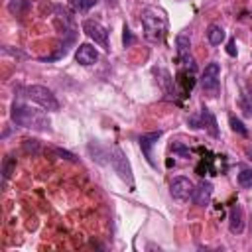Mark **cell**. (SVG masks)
<instances>
[{"mask_svg":"<svg viewBox=\"0 0 252 252\" xmlns=\"http://www.w3.org/2000/svg\"><path fill=\"white\" fill-rule=\"evenodd\" d=\"M10 118H12V122L16 126L30 128V130H49V126H51L47 114L28 106V104H24V102H14L12 104Z\"/></svg>","mask_w":252,"mask_h":252,"instance_id":"1","label":"cell"},{"mask_svg":"<svg viewBox=\"0 0 252 252\" xmlns=\"http://www.w3.org/2000/svg\"><path fill=\"white\" fill-rule=\"evenodd\" d=\"M142 28H144V35L148 41L152 43H161L165 33H167V16L163 10L148 6L142 10Z\"/></svg>","mask_w":252,"mask_h":252,"instance_id":"2","label":"cell"},{"mask_svg":"<svg viewBox=\"0 0 252 252\" xmlns=\"http://www.w3.org/2000/svg\"><path fill=\"white\" fill-rule=\"evenodd\" d=\"M24 93H26V96H28L32 102L39 104L43 110H59V100L55 98L53 91H49L47 87L30 85V87L24 89Z\"/></svg>","mask_w":252,"mask_h":252,"instance_id":"3","label":"cell"},{"mask_svg":"<svg viewBox=\"0 0 252 252\" xmlns=\"http://www.w3.org/2000/svg\"><path fill=\"white\" fill-rule=\"evenodd\" d=\"M187 124L191 126V128H201V130H207L213 138H219L220 134H219V126H217V118H215V114L207 108V106H201L195 114H191L189 118H187Z\"/></svg>","mask_w":252,"mask_h":252,"instance_id":"4","label":"cell"},{"mask_svg":"<svg viewBox=\"0 0 252 252\" xmlns=\"http://www.w3.org/2000/svg\"><path fill=\"white\" fill-rule=\"evenodd\" d=\"M219 87H220V65L217 61H211L201 73V89L215 98L219 94Z\"/></svg>","mask_w":252,"mask_h":252,"instance_id":"5","label":"cell"},{"mask_svg":"<svg viewBox=\"0 0 252 252\" xmlns=\"http://www.w3.org/2000/svg\"><path fill=\"white\" fill-rule=\"evenodd\" d=\"M108 163H110V167L118 173V177H120V179H124L130 187L134 185L132 167H130V163H128V159H126V156H124V152H122L118 146H114V148H112V152H110V156H108Z\"/></svg>","mask_w":252,"mask_h":252,"instance_id":"6","label":"cell"},{"mask_svg":"<svg viewBox=\"0 0 252 252\" xmlns=\"http://www.w3.org/2000/svg\"><path fill=\"white\" fill-rule=\"evenodd\" d=\"M83 32L91 37V39H94V43H98L102 49H110V45H108V30L100 24V22H96V20H85L83 22Z\"/></svg>","mask_w":252,"mask_h":252,"instance_id":"7","label":"cell"},{"mask_svg":"<svg viewBox=\"0 0 252 252\" xmlns=\"http://www.w3.org/2000/svg\"><path fill=\"white\" fill-rule=\"evenodd\" d=\"M175 47H177V61H179V65L183 69L195 71V61L191 57V41H189V35L179 33L175 37Z\"/></svg>","mask_w":252,"mask_h":252,"instance_id":"8","label":"cell"},{"mask_svg":"<svg viewBox=\"0 0 252 252\" xmlns=\"http://www.w3.org/2000/svg\"><path fill=\"white\" fill-rule=\"evenodd\" d=\"M193 191H195V185L191 183L189 177H173L171 185H169V193L175 201H187L189 197H193Z\"/></svg>","mask_w":252,"mask_h":252,"instance_id":"9","label":"cell"},{"mask_svg":"<svg viewBox=\"0 0 252 252\" xmlns=\"http://www.w3.org/2000/svg\"><path fill=\"white\" fill-rule=\"evenodd\" d=\"M159 138H161V132L158 130V132L142 134V136H140V140H138L140 150H142V154H144L146 161H148L152 167H156V165H158V163H156V159H154V146L158 144V140H159Z\"/></svg>","mask_w":252,"mask_h":252,"instance_id":"10","label":"cell"},{"mask_svg":"<svg viewBox=\"0 0 252 252\" xmlns=\"http://www.w3.org/2000/svg\"><path fill=\"white\" fill-rule=\"evenodd\" d=\"M75 59H77L79 65L89 67V65H94V63H96L98 51H96L91 43H81V45L77 47V51H75Z\"/></svg>","mask_w":252,"mask_h":252,"instance_id":"11","label":"cell"},{"mask_svg":"<svg viewBox=\"0 0 252 252\" xmlns=\"http://www.w3.org/2000/svg\"><path fill=\"white\" fill-rule=\"evenodd\" d=\"M211 197H213V183L207 181V179H203V181L195 187L191 199H193L195 205H199V207H207V205L211 203Z\"/></svg>","mask_w":252,"mask_h":252,"instance_id":"12","label":"cell"},{"mask_svg":"<svg viewBox=\"0 0 252 252\" xmlns=\"http://www.w3.org/2000/svg\"><path fill=\"white\" fill-rule=\"evenodd\" d=\"M228 228L232 234H242L244 230V211L238 203H234L228 211Z\"/></svg>","mask_w":252,"mask_h":252,"instance_id":"13","label":"cell"},{"mask_svg":"<svg viewBox=\"0 0 252 252\" xmlns=\"http://www.w3.org/2000/svg\"><path fill=\"white\" fill-rule=\"evenodd\" d=\"M207 39L211 45H220L224 41V30L219 24H211L207 28Z\"/></svg>","mask_w":252,"mask_h":252,"instance_id":"14","label":"cell"},{"mask_svg":"<svg viewBox=\"0 0 252 252\" xmlns=\"http://www.w3.org/2000/svg\"><path fill=\"white\" fill-rule=\"evenodd\" d=\"M238 185L242 189H252V169L250 167H242L238 173Z\"/></svg>","mask_w":252,"mask_h":252,"instance_id":"15","label":"cell"},{"mask_svg":"<svg viewBox=\"0 0 252 252\" xmlns=\"http://www.w3.org/2000/svg\"><path fill=\"white\" fill-rule=\"evenodd\" d=\"M228 124H230V128H232V132H236V134H240V136H248V128L242 124V120L240 118H236L234 114H230L228 116Z\"/></svg>","mask_w":252,"mask_h":252,"instance_id":"16","label":"cell"},{"mask_svg":"<svg viewBox=\"0 0 252 252\" xmlns=\"http://www.w3.org/2000/svg\"><path fill=\"white\" fill-rule=\"evenodd\" d=\"M238 106L244 116H252V93H244L238 100Z\"/></svg>","mask_w":252,"mask_h":252,"instance_id":"17","label":"cell"},{"mask_svg":"<svg viewBox=\"0 0 252 252\" xmlns=\"http://www.w3.org/2000/svg\"><path fill=\"white\" fill-rule=\"evenodd\" d=\"M169 150H171V154L173 156H177V158H191V150L185 146V144H181V142H173L171 146H169Z\"/></svg>","mask_w":252,"mask_h":252,"instance_id":"18","label":"cell"},{"mask_svg":"<svg viewBox=\"0 0 252 252\" xmlns=\"http://www.w3.org/2000/svg\"><path fill=\"white\" fill-rule=\"evenodd\" d=\"M93 4H94V0H69V6L75 12H87Z\"/></svg>","mask_w":252,"mask_h":252,"instance_id":"19","label":"cell"},{"mask_svg":"<svg viewBox=\"0 0 252 252\" xmlns=\"http://www.w3.org/2000/svg\"><path fill=\"white\" fill-rule=\"evenodd\" d=\"M14 165H16V159H14L12 156H6V158H4V163H2V177H4V181H8V177H10L12 169H14Z\"/></svg>","mask_w":252,"mask_h":252,"instance_id":"20","label":"cell"},{"mask_svg":"<svg viewBox=\"0 0 252 252\" xmlns=\"http://www.w3.org/2000/svg\"><path fill=\"white\" fill-rule=\"evenodd\" d=\"M122 39H124V47H130V45H132V43H134V41H136V39H134V35H132V32H130V28H128V26H124V37H122Z\"/></svg>","mask_w":252,"mask_h":252,"instance_id":"21","label":"cell"},{"mask_svg":"<svg viewBox=\"0 0 252 252\" xmlns=\"http://www.w3.org/2000/svg\"><path fill=\"white\" fill-rule=\"evenodd\" d=\"M55 152H57V154H59L61 158H67V159L75 161V156H73V154H69V152H65V150H55Z\"/></svg>","mask_w":252,"mask_h":252,"instance_id":"22","label":"cell"},{"mask_svg":"<svg viewBox=\"0 0 252 252\" xmlns=\"http://www.w3.org/2000/svg\"><path fill=\"white\" fill-rule=\"evenodd\" d=\"M226 51H228V55H236V49H234V39H230V41H228V49H226Z\"/></svg>","mask_w":252,"mask_h":252,"instance_id":"23","label":"cell"},{"mask_svg":"<svg viewBox=\"0 0 252 252\" xmlns=\"http://www.w3.org/2000/svg\"><path fill=\"white\" fill-rule=\"evenodd\" d=\"M244 154H246V158L252 161V146H246V148H244Z\"/></svg>","mask_w":252,"mask_h":252,"instance_id":"24","label":"cell"},{"mask_svg":"<svg viewBox=\"0 0 252 252\" xmlns=\"http://www.w3.org/2000/svg\"><path fill=\"white\" fill-rule=\"evenodd\" d=\"M250 228H252V220H250Z\"/></svg>","mask_w":252,"mask_h":252,"instance_id":"25","label":"cell"}]
</instances>
